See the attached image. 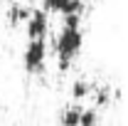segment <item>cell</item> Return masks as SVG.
<instances>
[{
    "label": "cell",
    "mask_w": 128,
    "mask_h": 126,
    "mask_svg": "<svg viewBox=\"0 0 128 126\" xmlns=\"http://www.w3.org/2000/svg\"><path fill=\"white\" fill-rule=\"evenodd\" d=\"M81 47H84V30H81V15H64L62 30L57 35V42H54V49H57V62H59V69L66 72L72 62L79 57Z\"/></svg>",
    "instance_id": "obj_1"
},
{
    "label": "cell",
    "mask_w": 128,
    "mask_h": 126,
    "mask_svg": "<svg viewBox=\"0 0 128 126\" xmlns=\"http://www.w3.org/2000/svg\"><path fill=\"white\" fill-rule=\"evenodd\" d=\"M94 109H101V106H108L111 104V89L108 87H98L94 92Z\"/></svg>",
    "instance_id": "obj_8"
},
{
    "label": "cell",
    "mask_w": 128,
    "mask_h": 126,
    "mask_svg": "<svg viewBox=\"0 0 128 126\" xmlns=\"http://www.w3.org/2000/svg\"><path fill=\"white\" fill-rule=\"evenodd\" d=\"M89 96H91V84L86 79H74V84H72V99L74 101H84Z\"/></svg>",
    "instance_id": "obj_5"
},
{
    "label": "cell",
    "mask_w": 128,
    "mask_h": 126,
    "mask_svg": "<svg viewBox=\"0 0 128 126\" xmlns=\"http://www.w3.org/2000/svg\"><path fill=\"white\" fill-rule=\"evenodd\" d=\"M79 126H98V111L96 109H81L79 111Z\"/></svg>",
    "instance_id": "obj_9"
},
{
    "label": "cell",
    "mask_w": 128,
    "mask_h": 126,
    "mask_svg": "<svg viewBox=\"0 0 128 126\" xmlns=\"http://www.w3.org/2000/svg\"><path fill=\"white\" fill-rule=\"evenodd\" d=\"M91 3H101V0H91Z\"/></svg>",
    "instance_id": "obj_10"
},
{
    "label": "cell",
    "mask_w": 128,
    "mask_h": 126,
    "mask_svg": "<svg viewBox=\"0 0 128 126\" xmlns=\"http://www.w3.org/2000/svg\"><path fill=\"white\" fill-rule=\"evenodd\" d=\"M44 13H57V15H84V3L81 0H42Z\"/></svg>",
    "instance_id": "obj_4"
},
{
    "label": "cell",
    "mask_w": 128,
    "mask_h": 126,
    "mask_svg": "<svg viewBox=\"0 0 128 126\" xmlns=\"http://www.w3.org/2000/svg\"><path fill=\"white\" fill-rule=\"evenodd\" d=\"M25 25V35L30 37V40H47V30H49V17L47 13L40 8V10H34L32 8L27 20L22 22Z\"/></svg>",
    "instance_id": "obj_3"
},
{
    "label": "cell",
    "mask_w": 128,
    "mask_h": 126,
    "mask_svg": "<svg viewBox=\"0 0 128 126\" xmlns=\"http://www.w3.org/2000/svg\"><path fill=\"white\" fill-rule=\"evenodd\" d=\"M79 111H81V106H66L62 111L59 124L62 126H79Z\"/></svg>",
    "instance_id": "obj_7"
},
{
    "label": "cell",
    "mask_w": 128,
    "mask_h": 126,
    "mask_svg": "<svg viewBox=\"0 0 128 126\" xmlns=\"http://www.w3.org/2000/svg\"><path fill=\"white\" fill-rule=\"evenodd\" d=\"M32 8H27V5H12L10 10H8V20H10V25H22L25 20H27V15H30Z\"/></svg>",
    "instance_id": "obj_6"
},
{
    "label": "cell",
    "mask_w": 128,
    "mask_h": 126,
    "mask_svg": "<svg viewBox=\"0 0 128 126\" xmlns=\"http://www.w3.org/2000/svg\"><path fill=\"white\" fill-rule=\"evenodd\" d=\"M47 64V40H30L22 52V67L27 74H40Z\"/></svg>",
    "instance_id": "obj_2"
}]
</instances>
